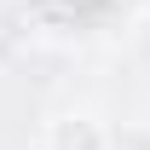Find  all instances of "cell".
<instances>
[{
  "instance_id": "obj_1",
  "label": "cell",
  "mask_w": 150,
  "mask_h": 150,
  "mask_svg": "<svg viewBox=\"0 0 150 150\" xmlns=\"http://www.w3.org/2000/svg\"><path fill=\"white\" fill-rule=\"evenodd\" d=\"M40 150H115V133L98 110H58L46 121Z\"/></svg>"
}]
</instances>
